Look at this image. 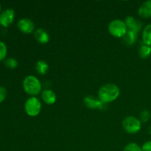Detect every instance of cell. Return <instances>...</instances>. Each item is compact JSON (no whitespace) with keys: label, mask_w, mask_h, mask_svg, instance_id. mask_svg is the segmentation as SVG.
I'll use <instances>...</instances> for the list:
<instances>
[{"label":"cell","mask_w":151,"mask_h":151,"mask_svg":"<svg viewBox=\"0 0 151 151\" xmlns=\"http://www.w3.org/2000/svg\"><path fill=\"white\" fill-rule=\"evenodd\" d=\"M120 94L119 87L113 83L102 86L98 91V98L103 104L111 103L116 100Z\"/></svg>","instance_id":"6da1fadb"},{"label":"cell","mask_w":151,"mask_h":151,"mask_svg":"<svg viewBox=\"0 0 151 151\" xmlns=\"http://www.w3.org/2000/svg\"><path fill=\"white\" fill-rule=\"evenodd\" d=\"M23 88L27 94L35 97L41 93V83L34 75H28L23 81Z\"/></svg>","instance_id":"7a4b0ae2"},{"label":"cell","mask_w":151,"mask_h":151,"mask_svg":"<svg viewBox=\"0 0 151 151\" xmlns=\"http://www.w3.org/2000/svg\"><path fill=\"white\" fill-rule=\"evenodd\" d=\"M108 29L109 33L116 38H124L128 30L125 22L120 19L111 21L109 23Z\"/></svg>","instance_id":"3957f363"},{"label":"cell","mask_w":151,"mask_h":151,"mask_svg":"<svg viewBox=\"0 0 151 151\" xmlns=\"http://www.w3.org/2000/svg\"><path fill=\"white\" fill-rule=\"evenodd\" d=\"M122 127L127 133L137 134L141 130L142 122L139 119L134 116H128L122 120Z\"/></svg>","instance_id":"277c9868"},{"label":"cell","mask_w":151,"mask_h":151,"mask_svg":"<svg viewBox=\"0 0 151 151\" xmlns=\"http://www.w3.org/2000/svg\"><path fill=\"white\" fill-rule=\"evenodd\" d=\"M24 110L29 116H35L39 114L41 110V103L36 97H31L24 103Z\"/></svg>","instance_id":"5b68a950"},{"label":"cell","mask_w":151,"mask_h":151,"mask_svg":"<svg viewBox=\"0 0 151 151\" xmlns=\"http://www.w3.org/2000/svg\"><path fill=\"white\" fill-rule=\"evenodd\" d=\"M15 19V11L11 8L6 9L0 13V25L7 27L13 22Z\"/></svg>","instance_id":"8992f818"},{"label":"cell","mask_w":151,"mask_h":151,"mask_svg":"<svg viewBox=\"0 0 151 151\" xmlns=\"http://www.w3.org/2000/svg\"><path fill=\"white\" fill-rule=\"evenodd\" d=\"M18 28L22 32L29 34L35 30V24L32 20L27 18H23L18 22Z\"/></svg>","instance_id":"52a82bcc"},{"label":"cell","mask_w":151,"mask_h":151,"mask_svg":"<svg viewBox=\"0 0 151 151\" xmlns=\"http://www.w3.org/2000/svg\"><path fill=\"white\" fill-rule=\"evenodd\" d=\"M128 30L134 31L138 33L142 29V22L133 16H128L125 21Z\"/></svg>","instance_id":"ba28073f"},{"label":"cell","mask_w":151,"mask_h":151,"mask_svg":"<svg viewBox=\"0 0 151 151\" xmlns=\"http://www.w3.org/2000/svg\"><path fill=\"white\" fill-rule=\"evenodd\" d=\"M84 104L87 108L91 109H100L103 106V103L100 100V99L94 97V96H87L84 98Z\"/></svg>","instance_id":"9c48e42d"},{"label":"cell","mask_w":151,"mask_h":151,"mask_svg":"<svg viewBox=\"0 0 151 151\" xmlns=\"http://www.w3.org/2000/svg\"><path fill=\"white\" fill-rule=\"evenodd\" d=\"M138 13L139 16L144 19L151 17V0L144 1L139 7Z\"/></svg>","instance_id":"30bf717a"},{"label":"cell","mask_w":151,"mask_h":151,"mask_svg":"<svg viewBox=\"0 0 151 151\" xmlns=\"http://www.w3.org/2000/svg\"><path fill=\"white\" fill-rule=\"evenodd\" d=\"M41 99L45 103L48 105H52L56 102L55 93L50 89H46L41 93Z\"/></svg>","instance_id":"8fae6325"},{"label":"cell","mask_w":151,"mask_h":151,"mask_svg":"<svg viewBox=\"0 0 151 151\" xmlns=\"http://www.w3.org/2000/svg\"><path fill=\"white\" fill-rule=\"evenodd\" d=\"M35 38L40 44H47L50 41V35L48 32L42 28L37 29L35 31Z\"/></svg>","instance_id":"7c38bea8"},{"label":"cell","mask_w":151,"mask_h":151,"mask_svg":"<svg viewBox=\"0 0 151 151\" xmlns=\"http://www.w3.org/2000/svg\"><path fill=\"white\" fill-rule=\"evenodd\" d=\"M142 37L144 44L151 47V24L145 27L142 33Z\"/></svg>","instance_id":"4fadbf2b"},{"label":"cell","mask_w":151,"mask_h":151,"mask_svg":"<svg viewBox=\"0 0 151 151\" xmlns=\"http://www.w3.org/2000/svg\"><path fill=\"white\" fill-rule=\"evenodd\" d=\"M35 70L38 75H44L49 70V65L46 61L42 60H38L35 64Z\"/></svg>","instance_id":"5bb4252c"},{"label":"cell","mask_w":151,"mask_h":151,"mask_svg":"<svg viewBox=\"0 0 151 151\" xmlns=\"http://www.w3.org/2000/svg\"><path fill=\"white\" fill-rule=\"evenodd\" d=\"M137 34L138 33L134 32V31L128 30V32H127L126 35L123 38L124 43L126 44L127 45H133L136 42V41H137Z\"/></svg>","instance_id":"9a60e30c"},{"label":"cell","mask_w":151,"mask_h":151,"mask_svg":"<svg viewBox=\"0 0 151 151\" xmlns=\"http://www.w3.org/2000/svg\"><path fill=\"white\" fill-rule=\"evenodd\" d=\"M139 55L143 59L147 58L151 55V47L150 46L143 44L139 49Z\"/></svg>","instance_id":"2e32d148"},{"label":"cell","mask_w":151,"mask_h":151,"mask_svg":"<svg viewBox=\"0 0 151 151\" xmlns=\"http://www.w3.org/2000/svg\"><path fill=\"white\" fill-rule=\"evenodd\" d=\"M123 151H142V147L135 142H131L124 147Z\"/></svg>","instance_id":"e0dca14e"},{"label":"cell","mask_w":151,"mask_h":151,"mask_svg":"<svg viewBox=\"0 0 151 151\" xmlns=\"http://www.w3.org/2000/svg\"><path fill=\"white\" fill-rule=\"evenodd\" d=\"M4 65L9 69H16L18 66L17 60L13 58H9L4 61Z\"/></svg>","instance_id":"ac0fdd59"},{"label":"cell","mask_w":151,"mask_h":151,"mask_svg":"<svg viewBox=\"0 0 151 151\" xmlns=\"http://www.w3.org/2000/svg\"><path fill=\"white\" fill-rule=\"evenodd\" d=\"M7 46L2 41H0V61L5 59L6 55H7Z\"/></svg>","instance_id":"d6986e66"},{"label":"cell","mask_w":151,"mask_h":151,"mask_svg":"<svg viewBox=\"0 0 151 151\" xmlns=\"http://www.w3.org/2000/svg\"><path fill=\"white\" fill-rule=\"evenodd\" d=\"M150 114L148 111L145 110L140 114V120H142V122H147V121H148L150 119Z\"/></svg>","instance_id":"ffe728a7"},{"label":"cell","mask_w":151,"mask_h":151,"mask_svg":"<svg viewBox=\"0 0 151 151\" xmlns=\"http://www.w3.org/2000/svg\"><path fill=\"white\" fill-rule=\"evenodd\" d=\"M7 97V89L4 86H0V103H2Z\"/></svg>","instance_id":"44dd1931"},{"label":"cell","mask_w":151,"mask_h":151,"mask_svg":"<svg viewBox=\"0 0 151 151\" xmlns=\"http://www.w3.org/2000/svg\"><path fill=\"white\" fill-rule=\"evenodd\" d=\"M141 147L142 151H151V141L145 142Z\"/></svg>","instance_id":"7402d4cb"},{"label":"cell","mask_w":151,"mask_h":151,"mask_svg":"<svg viewBox=\"0 0 151 151\" xmlns=\"http://www.w3.org/2000/svg\"><path fill=\"white\" fill-rule=\"evenodd\" d=\"M1 4H0V13H1Z\"/></svg>","instance_id":"603a6c76"}]
</instances>
